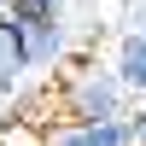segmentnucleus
Instances as JSON below:
<instances>
[{
  "mask_svg": "<svg viewBox=\"0 0 146 146\" xmlns=\"http://www.w3.org/2000/svg\"><path fill=\"white\" fill-rule=\"evenodd\" d=\"M12 18H64V0H12Z\"/></svg>",
  "mask_w": 146,
  "mask_h": 146,
  "instance_id": "obj_7",
  "label": "nucleus"
},
{
  "mask_svg": "<svg viewBox=\"0 0 146 146\" xmlns=\"http://www.w3.org/2000/svg\"><path fill=\"white\" fill-rule=\"evenodd\" d=\"M41 129H47V123H35V117L18 111L6 129H0V146H41Z\"/></svg>",
  "mask_w": 146,
  "mask_h": 146,
  "instance_id": "obj_6",
  "label": "nucleus"
},
{
  "mask_svg": "<svg viewBox=\"0 0 146 146\" xmlns=\"http://www.w3.org/2000/svg\"><path fill=\"white\" fill-rule=\"evenodd\" d=\"M0 18H12V0H0Z\"/></svg>",
  "mask_w": 146,
  "mask_h": 146,
  "instance_id": "obj_9",
  "label": "nucleus"
},
{
  "mask_svg": "<svg viewBox=\"0 0 146 146\" xmlns=\"http://www.w3.org/2000/svg\"><path fill=\"white\" fill-rule=\"evenodd\" d=\"M41 146H140L135 123L117 117V123H47Z\"/></svg>",
  "mask_w": 146,
  "mask_h": 146,
  "instance_id": "obj_3",
  "label": "nucleus"
},
{
  "mask_svg": "<svg viewBox=\"0 0 146 146\" xmlns=\"http://www.w3.org/2000/svg\"><path fill=\"white\" fill-rule=\"evenodd\" d=\"M135 35H140V41H146V18H140V29H135Z\"/></svg>",
  "mask_w": 146,
  "mask_h": 146,
  "instance_id": "obj_10",
  "label": "nucleus"
},
{
  "mask_svg": "<svg viewBox=\"0 0 146 146\" xmlns=\"http://www.w3.org/2000/svg\"><path fill=\"white\" fill-rule=\"evenodd\" d=\"M23 82V58H18V35H12V18H0V94H18Z\"/></svg>",
  "mask_w": 146,
  "mask_h": 146,
  "instance_id": "obj_5",
  "label": "nucleus"
},
{
  "mask_svg": "<svg viewBox=\"0 0 146 146\" xmlns=\"http://www.w3.org/2000/svg\"><path fill=\"white\" fill-rule=\"evenodd\" d=\"M53 105H58V123H117V117H129V94L111 82L105 64H64Z\"/></svg>",
  "mask_w": 146,
  "mask_h": 146,
  "instance_id": "obj_1",
  "label": "nucleus"
},
{
  "mask_svg": "<svg viewBox=\"0 0 146 146\" xmlns=\"http://www.w3.org/2000/svg\"><path fill=\"white\" fill-rule=\"evenodd\" d=\"M12 35H18V58H23V76L41 70H64L70 58V35H64V18H12Z\"/></svg>",
  "mask_w": 146,
  "mask_h": 146,
  "instance_id": "obj_2",
  "label": "nucleus"
},
{
  "mask_svg": "<svg viewBox=\"0 0 146 146\" xmlns=\"http://www.w3.org/2000/svg\"><path fill=\"white\" fill-rule=\"evenodd\" d=\"M105 70H111V82H117L123 94H146V41H140L135 29L117 41V53H111Z\"/></svg>",
  "mask_w": 146,
  "mask_h": 146,
  "instance_id": "obj_4",
  "label": "nucleus"
},
{
  "mask_svg": "<svg viewBox=\"0 0 146 146\" xmlns=\"http://www.w3.org/2000/svg\"><path fill=\"white\" fill-rule=\"evenodd\" d=\"M12 117H18V100H6V94H0V129H6Z\"/></svg>",
  "mask_w": 146,
  "mask_h": 146,
  "instance_id": "obj_8",
  "label": "nucleus"
}]
</instances>
